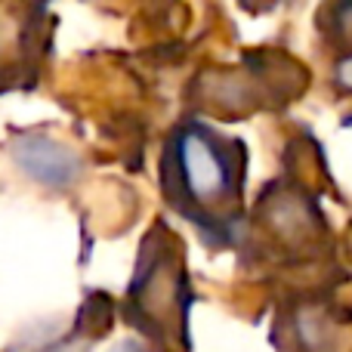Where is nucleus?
I'll use <instances>...</instances> for the list:
<instances>
[{"label":"nucleus","instance_id":"1","mask_svg":"<svg viewBox=\"0 0 352 352\" xmlns=\"http://www.w3.org/2000/svg\"><path fill=\"white\" fill-rule=\"evenodd\" d=\"M250 148L213 121L182 115L161 140L158 192L210 250L241 244L248 223Z\"/></svg>","mask_w":352,"mask_h":352},{"label":"nucleus","instance_id":"2","mask_svg":"<svg viewBox=\"0 0 352 352\" xmlns=\"http://www.w3.org/2000/svg\"><path fill=\"white\" fill-rule=\"evenodd\" d=\"M198 303L182 235L164 217L152 219L133 256L118 318L146 352H192V309Z\"/></svg>","mask_w":352,"mask_h":352},{"label":"nucleus","instance_id":"3","mask_svg":"<svg viewBox=\"0 0 352 352\" xmlns=\"http://www.w3.org/2000/svg\"><path fill=\"white\" fill-rule=\"evenodd\" d=\"M309 87V68L275 47L248 50L232 65L198 72L186 87L188 115L204 121H238L256 111H278Z\"/></svg>","mask_w":352,"mask_h":352},{"label":"nucleus","instance_id":"4","mask_svg":"<svg viewBox=\"0 0 352 352\" xmlns=\"http://www.w3.org/2000/svg\"><path fill=\"white\" fill-rule=\"evenodd\" d=\"M328 223L318 201L297 179H272L248 213L238 248H248L260 260L303 263L328 248Z\"/></svg>","mask_w":352,"mask_h":352},{"label":"nucleus","instance_id":"5","mask_svg":"<svg viewBox=\"0 0 352 352\" xmlns=\"http://www.w3.org/2000/svg\"><path fill=\"white\" fill-rule=\"evenodd\" d=\"M56 16L43 3H0V96L34 90L53 56Z\"/></svg>","mask_w":352,"mask_h":352},{"label":"nucleus","instance_id":"6","mask_svg":"<svg viewBox=\"0 0 352 352\" xmlns=\"http://www.w3.org/2000/svg\"><path fill=\"white\" fill-rule=\"evenodd\" d=\"M10 158L16 170L28 182L41 186L43 192L68 195L80 186L87 176V158L72 146V142L59 140L56 133L43 127L19 130L12 133L10 142Z\"/></svg>","mask_w":352,"mask_h":352},{"label":"nucleus","instance_id":"7","mask_svg":"<svg viewBox=\"0 0 352 352\" xmlns=\"http://www.w3.org/2000/svg\"><path fill=\"white\" fill-rule=\"evenodd\" d=\"M287 328H291V340L294 346H300V352H334L343 337V322L318 300L294 306L287 316Z\"/></svg>","mask_w":352,"mask_h":352},{"label":"nucleus","instance_id":"8","mask_svg":"<svg viewBox=\"0 0 352 352\" xmlns=\"http://www.w3.org/2000/svg\"><path fill=\"white\" fill-rule=\"evenodd\" d=\"M334 84H337V90L352 96V50L349 53H340L334 59Z\"/></svg>","mask_w":352,"mask_h":352},{"label":"nucleus","instance_id":"9","mask_svg":"<svg viewBox=\"0 0 352 352\" xmlns=\"http://www.w3.org/2000/svg\"><path fill=\"white\" fill-rule=\"evenodd\" d=\"M111 352H146V346H142L140 340H124V343H118Z\"/></svg>","mask_w":352,"mask_h":352}]
</instances>
